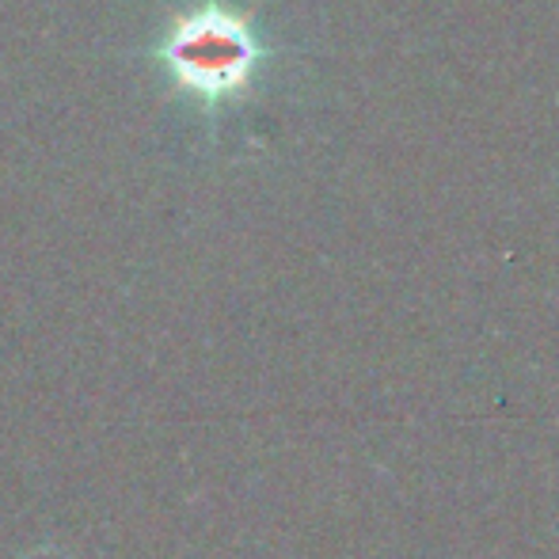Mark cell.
Returning a JSON list of instances; mask_svg holds the SVG:
<instances>
[{"label":"cell","mask_w":559,"mask_h":559,"mask_svg":"<svg viewBox=\"0 0 559 559\" xmlns=\"http://www.w3.org/2000/svg\"><path fill=\"white\" fill-rule=\"evenodd\" d=\"M156 58L179 88L194 92L206 104H222L248 88L255 66L263 61V46L236 12L206 4L171 23Z\"/></svg>","instance_id":"1"}]
</instances>
